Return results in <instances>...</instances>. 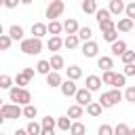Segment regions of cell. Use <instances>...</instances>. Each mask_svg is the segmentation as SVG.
Returning a JSON list of instances; mask_svg holds the SVG:
<instances>
[{
	"mask_svg": "<svg viewBox=\"0 0 135 135\" xmlns=\"http://www.w3.org/2000/svg\"><path fill=\"white\" fill-rule=\"evenodd\" d=\"M19 51L25 55H40L42 53V38L32 36V38H23L19 44Z\"/></svg>",
	"mask_w": 135,
	"mask_h": 135,
	"instance_id": "1",
	"label": "cell"
},
{
	"mask_svg": "<svg viewBox=\"0 0 135 135\" xmlns=\"http://www.w3.org/2000/svg\"><path fill=\"white\" fill-rule=\"evenodd\" d=\"M19 116H23V108H21V103H2L0 105V122H4V120H13V118H19Z\"/></svg>",
	"mask_w": 135,
	"mask_h": 135,
	"instance_id": "2",
	"label": "cell"
},
{
	"mask_svg": "<svg viewBox=\"0 0 135 135\" xmlns=\"http://www.w3.org/2000/svg\"><path fill=\"white\" fill-rule=\"evenodd\" d=\"M8 97H11V101H15V103H21V105H25V103H32V93L25 89V86H11L8 89Z\"/></svg>",
	"mask_w": 135,
	"mask_h": 135,
	"instance_id": "3",
	"label": "cell"
},
{
	"mask_svg": "<svg viewBox=\"0 0 135 135\" xmlns=\"http://www.w3.org/2000/svg\"><path fill=\"white\" fill-rule=\"evenodd\" d=\"M124 99V93H120V89H112V91H105V93H101V97H99V103L103 105V110L105 108H112V105H116L118 101H122Z\"/></svg>",
	"mask_w": 135,
	"mask_h": 135,
	"instance_id": "4",
	"label": "cell"
},
{
	"mask_svg": "<svg viewBox=\"0 0 135 135\" xmlns=\"http://www.w3.org/2000/svg\"><path fill=\"white\" fill-rule=\"evenodd\" d=\"M63 11H65L63 0H51V2H49V6H46V11H44V15H46V19L51 21V19L61 17V15H63Z\"/></svg>",
	"mask_w": 135,
	"mask_h": 135,
	"instance_id": "5",
	"label": "cell"
},
{
	"mask_svg": "<svg viewBox=\"0 0 135 135\" xmlns=\"http://www.w3.org/2000/svg\"><path fill=\"white\" fill-rule=\"evenodd\" d=\"M84 57H89V59H93V57H97V53H99V44L95 42V40H86V42H82V51H80Z\"/></svg>",
	"mask_w": 135,
	"mask_h": 135,
	"instance_id": "6",
	"label": "cell"
},
{
	"mask_svg": "<svg viewBox=\"0 0 135 135\" xmlns=\"http://www.w3.org/2000/svg\"><path fill=\"white\" fill-rule=\"evenodd\" d=\"M91 93H93V91H91V89H86V86H84V89H78V91H76V95H74L76 103H80V105H84V108H86V105L93 101Z\"/></svg>",
	"mask_w": 135,
	"mask_h": 135,
	"instance_id": "7",
	"label": "cell"
},
{
	"mask_svg": "<svg viewBox=\"0 0 135 135\" xmlns=\"http://www.w3.org/2000/svg\"><path fill=\"white\" fill-rule=\"evenodd\" d=\"M59 89H61V95H63V97H74V95H76V91H78V86H76V80H72V78L63 80Z\"/></svg>",
	"mask_w": 135,
	"mask_h": 135,
	"instance_id": "8",
	"label": "cell"
},
{
	"mask_svg": "<svg viewBox=\"0 0 135 135\" xmlns=\"http://www.w3.org/2000/svg\"><path fill=\"white\" fill-rule=\"evenodd\" d=\"M101 84H103V80L99 76H95V74H89L84 78V86L91 89V91H101Z\"/></svg>",
	"mask_w": 135,
	"mask_h": 135,
	"instance_id": "9",
	"label": "cell"
},
{
	"mask_svg": "<svg viewBox=\"0 0 135 135\" xmlns=\"http://www.w3.org/2000/svg\"><path fill=\"white\" fill-rule=\"evenodd\" d=\"M40 122H42V135H53V131L57 129V118L44 116Z\"/></svg>",
	"mask_w": 135,
	"mask_h": 135,
	"instance_id": "10",
	"label": "cell"
},
{
	"mask_svg": "<svg viewBox=\"0 0 135 135\" xmlns=\"http://www.w3.org/2000/svg\"><path fill=\"white\" fill-rule=\"evenodd\" d=\"M61 82H63V78H61V74H59L57 70H51V72L46 74V84H49L51 89H57V86H61Z\"/></svg>",
	"mask_w": 135,
	"mask_h": 135,
	"instance_id": "11",
	"label": "cell"
},
{
	"mask_svg": "<svg viewBox=\"0 0 135 135\" xmlns=\"http://www.w3.org/2000/svg\"><path fill=\"white\" fill-rule=\"evenodd\" d=\"M110 13L114 15V17H120L122 13H124V8H127V4L122 2V0H110Z\"/></svg>",
	"mask_w": 135,
	"mask_h": 135,
	"instance_id": "12",
	"label": "cell"
},
{
	"mask_svg": "<svg viewBox=\"0 0 135 135\" xmlns=\"http://www.w3.org/2000/svg\"><path fill=\"white\" fill-rule=\"evenodd\" d=\"M133 25H135V21H133L131 17H122V19L116 21V30H118V32H131Z\"/></svg>",
	"mask_w": 135,
	"mask_h": 135,
	"instance_id": "13",
	"label": "cell"
},
{
	"mask_svg": "<svg viewBox=\"0 0 135 135\" xmlns=\"http://www.w3.org/2000/svg\"><path fill=\"white\" fill-rule=\"evenodd\" d=\"M32 34H34V36H38V38L46 36V34H49V23H40V21L32 23Z\"/></svg>",
	"mask_w": 135,
	"mask_h": 135,
	"instance_id": "14",
	"label": "cell"
},
{
	"mask_svg": "<svg viewBox=\"0 0 135 135\" xmlns=\"http://www.w3.org/2000/svg\"><path fill=\"white\" fill-rule=\"evenodd\" d=\"M78 30H80V25H78V21L76 19H65L63 21V32H68V34H78Z\"/></svg>",
	"mask_w": 135,
	"mask_h": 135,
	"instance_id": "15",
	"label": "cell"
},
{
	"mask_svg": "<svg viewBox=\"0 0 135 135\" xmlns=\"http://www.w3.org/2000/svg\"><path fill=\"white\" fill-rule=\"evenodd\" d=\"M78 44H80V36L78 34H68L63 38V46H68V49H78Z\"/></svg>",
	"mask_w": 135,
	"mask_h": 135,
	"instance_id": "16",
	"label": "cell"
},
{
	"mask_svg": "<svg viewBox=\"0 0 135 135\" xmlns=\"http://www.w3.org/2000/svg\"><path fill=\"white\" fill-rule=\"evenodd\" d=\"M61 46H63V38H61L59 34H57V36H51L49 42H46V49H49V51H59Z\"/></svg>",
	"mask_w": 135,
	"mask_h": 135,
	"instance_id": "17",
	"label": "cell"
},
{
	"mask_svg": "<svg viewBox=\"0 0 135 135\" xmlns=\"http://www.w3.org/2000/svg\"><path fill=\"white\" fill-rule=\"evenodd\" d=\"M110 51H112V55H122L124 51H127V42L124 40H114L112 44H110Z\"/></svg>",
	"mask_w": 135,
	"mask_h": 135,
	"instance_id": "18",
	"label": "cell"
},
{
	"mask_svg": "<svg viewBox=\"0 0 135 135\" xmlns=\"http://www.w3.org/2000/svg\"><path fill=\"white\" fill-rule=\"evenodd\" d=\"M49 61H51V68H53V70H57V72H61V70L65 68V61H63V57H61L59 53H55Z\"/></svg>",
	"mask_w": 135,
	"mask_h": 135,
	"instance_id": "19",
	"label": "cell"
},
{
	"mask_svg": "<svg viewBox=\"0 0 135 135\" xmlns=\"http://www.w3.org/2000/svg\"><path fill=\"white\" fill-rule=\"evenodd\" d=\"M57 129L63 131V133H68V131L72 129V118H70V116H59V118H57Z\"/></svg>",
	"mask_w": 135,
	"mask_h": 135,
	"instance_id": "20",
	"label": "cell"
},
{
	"mask_svg": "<svg viewBox=\"0 0 135 135\" xmlns=\"http://www.w3.org/2000/svg\"><path fill=\"white\" fill-rule=\"evenodd\" d=\"M80 8H82L86 15H95V13H97V0H82Z\"/></svg>",
	"mask_w": 135,
	"mask_h": 135,
	"instance_id": "21",
	"label": "cell"
},
{
	"mask_svg": "<svg viewBox=\"0 0 135 135\" xmlns=\"http://www.w3.org/2000/svg\"><path fill=\"white\" fill-rule=\"evenodd\" d=\"M97 68H101V70H112V68H114V59L108 57V55H101V57L97 59Z\"/></svg>",
	"mask_w": 135,
	"mask_h": 135,
	"instance_id": "22",
	"label": "cell"
},
{
	"mask_svg": "<svg viewBox=\"0 0 135 135\" xmlns=\"http://www.w3.org/2000/svg\"><path fill=\"white\" fill-rule=\"evenodd\" d=\"M101 110H103V105H101L99 101H91V103L86 105V114H89V116H93V118H95V116H99V114H101Z\"/></svg>",
	"mask_w": 135,
	"mask_h": 135,
	"instance_id": "23",
	"label": "cell"
},
{
	"mask_svg": "<svg viewBox=\"0 0 135 135\" xmlns=\"http://www.w3.org/2000/svg\"><path fill=\"white\" fill-rule=\"evenodd\" d=\"M82 108H84V105H80V103L70 105V108H68V116H70V118H82V114H84Z\"/></svg>",
	"mask_w": 135,
	"mask_h": 135,
	"instance_id": "24",
	"label": "cell"
},
{
	"mask_svg": "<svg viewBox=\"0 0 135 135\" xmlns=\"http://www.w3.org/2000/svg\"><path fill=\"white\" fill-rule=\"evenodd\" d=\"M25 129H27V133H30V135H42V122H36L34 118L27 122V127H25Z\"/></svg>",
	"mask_w": 135,
	"mask_h": 135,
	"instance_id": "25",
	"label": "cell"
},
{
	"mask_svg": "<svg viewBox=\"0 0 135 135\" xmlns=\"http://www.w3.org/2000/svg\"><path fill=\"white\" fill-rule=\"evenodd\" d=\"M63 32V23H59L57 19H51L49 21V34L51 36H57V34H61Z\"/></svg>",
	"mask_w": 135,
	"mask_h": 135,
	"instance_id": "26",
	"label": "cell"
},
{
	"mask_svg": "<svg viewBox=\"0 0 135 135\" xmlns=\"http://www.w3.org/2000/svg\"><path fill=\"white\" fill-rule=\"evenodd\" d=\"M51 70H53V68H51V61H49V59H40V61L36 63V72H38V74H44V76H46Z\"/></svg>",
	"mask_w": 135,
	"mask_h": 135,
	"instance_id": "27",
	"label": "cell"
},
{
	"mask_svg": "<svg viewBox=\"0 0 135 135\" xmlns=\"http://www.w3.org/2000/svg\"><path fill=\"white\" fill-rule=\"evenodd\" d=\"M65 72H68V78H72V80H78V78L82 76L80 65H68V68H65Z\"/></svg>",
	"mask_w": 135,
	"mask_h": 135,
	"instance_id": "28",
	"label": "cell"
},
{
	"mask_svg": "<svg viewBox=\"0 0 135 135\" xmlns=\"http://www.w3.org/2000/svg\"><path fill=\"white\" fill-rule=\"evenodd\" d=\"M8 34L13 40H23V27L21 25H11L8 27Z\"/></svg>",
	"mask_w": 135,
	"mask_h": 135,
	"instance_id": "29",
	"label": "cell"
},
{
	"mask_svg": "<svg viewBox=\"0 0 135 135\" xmlns=\"http://www.w3.org/2000/svg\"><path fill=\"white\" fill-rule=\"evenodd\" d=\"M23 116H25V118H30V120H32V118H36V116H38V108H36V105H32V103H25V105H23Z\"/></svg>",
	"mask_w": 135,
	"mask_h": 135,
	"instance_id": "30",
	"label": "cell"
},
{
	"mask_svg": "<svg viewBox=\"0 0 135 135\" xmlns=\"http://www.w3.org/2000/svg\"><path fill=\"white\" fill-rule=\"evenodd\" d=\"M114 27H116V21H114L112 17L99 21V30H101V32H110V30H114Z\"/></svg>",
	"mask_w": 135,
	"mask_h": 135,
	"instance_id": "31",
	"label": "cell"
},
{
	"mask_svg": "<svg viewBox=\"0 0 135 135\" xmlns=\"http://www.w3.org/2000/svg\"><path fill=\"white\" fill-rule=\"evenodd\" d=\"M11 44H13L11 34H0V49H2V51H8V49H11Z\"/></svg>",
	"mask_w": 135,
	"mask_h": 135,
	"instance_id": "32",
	"label": "cell"
},
{
	"mask_svg": "<svg viewBox=\"0 0 135 135\" xmlns=\"http://www.w3.org/2000/svg\"><path fill=\"white\" fill-rule=\"evenodd\" d=\"M78 36H80V40H82V42H86V40H91L93 32H91V27H89V25H82V27L78 30Z\"/></svg>",
	"mask_w": 135,
	"mask_h": 135,
	"instance_id": "33",
	"label": "cell"
},
{
	"mask_svg": "<svg viewBox=\"0 0 135 135\" xmlns=\"http://www.w3.org/2000/svg\"><path fill=\"white\" fill-rule=\"evenodd\" d=\"M101 36H103V40H105V42H110V44H112L114 40H118V30L114 27V30H110V32H101Z\"/></svg>",
	"mask_w": 135,
	"mask_h": 135,
	"instance_id": "34",
	"label": "cell"
},
{
	"mask_svg": "<svg viewBox=\"0 0 135 135\" xmlns=\"http://www.w3.org/2000/svg\"><path fill=\"white\" fill-rule=\"evenodd\" d=\"M11 86H13V78H11L8 74H2V76H0V89L8 91Z\"/></svg>",
	"mask_w": 135,
	"mask_h": 135,
	"instance_id": "35",
	"label": "cell"
},
{
	"mask_svg": "<svg viewBox=\"0 0 135 135\" xmlns=\"http://www.w3.org/2000/svg\"><path fill=\"white\" fill-rule=\"evenodd\" d=\"M127 84V74L122 72V74H116L114 76V82H112V86H116V89H120V86H124Z\"/></svg>",
	"mask_w": 135,
	"mask_h": 135,
	"instance_id": "36",
	"label": "cell"
},
{
	"mask_svg": "<svg viewBox=\"0 0 135 135\" xmlns=\"http://www.w3.org/2000/svg\"><path fill=\"white\" fill-rule=\"evenodd\" d=\"M70 133H72V135H82V133H86V127H84L82 122H72Z\"/></svg>",
	"mask_w": 135,
	"mask_h": 135,
	"instance_id": "37",
	"label": "cell"
},
{
	"mask_svg": "<svg viewBox=\"0 0 135 135\" xmlns=\"http://www.w3.org/2000/svg\"><path fill=\"white\" fill-rule=\"evenodd\" d=\"M108 17H112L110 8H97V13H95V19H97V23H99V21H103V19H108Z\"/></svg>",
	"mask_w": 135,
	"mask_h": 135,
	"instance_id": "38",
	"label": "cell"
},
{
	"mask_svg": "<svg viewBox=\"0 0 135 135\" xmlns=\"http://www.w3.org/2000/svg\"><path fill=\"white\" fill-rule=\"evenodd\" d=\"M114 76H116V72H112V70H103V74H101L103 84H112V82H114Z\"/></svg>",
	"mask_w": 135,
	"mask_h": 135,
	"instance_id": "39",
	"label": "cell"
},
{
	"mask_svg": "<svg viewBox=\"0 0 135 135\" xmlns=\"http://www.w3.org/2000/svg\"><path fill=\"white\" fill-rule=\"evenodd\" d=\"M131 131H133V129L127 127V124H122V122L114 127V133H116V135H131Z\"/></svg>",
	"mask_w": 135,
	"mask_h": 135,
	"instance_id": "40",
	"label": "cell"
},
{
	"mask_svg": "<svg viewBox=\"0 0 135 135\" xmlns=\"http://www.w3.org/2000/svg\"><path fill=\"white\" fill-rule=\"evenodd\" d=\"M120 59H122V63H133V61H135V51H129V49H127V51L120 55Z\"/></svg>",
	"mask_w": 135,
	"mask_h": 135,
	"instance_id": "41",
	"label": "cell"
},
{
	"mask_svg": "<svg viewBox=\"0 0 135 135\" xmlns=\"http://www.w3.org/2000/svg\"><path fill=\"white\" fill-rule=\"evenodd\" d=\"M124 101L135 103V86H127L124 89Z\"/></svg>",
	"mask_w": 135,
	"mask_h": 135,
	"instance_id": "42",
	"label": "cell"
},
{
	"mask_svg": "<svg viewBox=\"0 0 135 135\" xmlns=\"http://www.w3.org/2000/svg\"><path fill=\"white\" fill-rule=\"evenodd\" d=\"M124 15H127V17H131V19L135 21V0L127 4V8H124Z\"/></svg>",
	"mask_w": 135,
	"mask_h": 135,
	"instance_id": "43",
	"label": "cell"
},
{
	"mask_svg": "<svg viewBox=\"0 0 135 135\" xmlns=\"http://www.w3.org/2000/svg\"><path fill=\"white\" fill-rule=\"evenodd\" d=\"M15 82H17L19 86H25V84L30 82V78H27V76H25V74L21 72V74H17V78H15Z\"/></svg>",
	"mask_w": 135,
	"mask_h": 135,
	"instance_id": "44",
	"label": "cell"
},
{
	"mask_svg": "<svg viewBox=\"0 0 135 135\" xmlns=\"http://www.w3.org/2000/svg\"><path fill=\"white\" fill-rule=\"evenodd\" d=\"M97 133H99V135H112V133H114V129H112L110 124H101V127L97 129Z\"/></svg>",
	"mask_w": 135,
	"mask_h": 135,
	"instance_id": "45",
	"label": "cell"
},
{
	"mask_svg": "<svg viewBox=\"0 0 135 135\" xmlns=\"http://www.w3.org/2000/svg\"><path fill=\"white\" fill-rule=\"evenodd\" d=\"M127 76H135V61L133 63H124V70H122Z\"/></svg>",
	"mask_w": 135,
	"mask_h": 135,
	"instance_id": "46",
	"label": "cell"
},
{
	"mask_svg": "<svg viewBox=\"0 0 135 135\" xmlns=\"http://www.w3.org/2000/svg\"><path fill=\"white\" fill-rule=\"evenodd\" d=\"M0 4L6 6V8H15L17 4H21V0H0Z\"/></svg>",
	"mask_w": 135,
	"mask_h": 135,
	"instance_id": "47",
	"label": "cell"
},
{
	"mask_svg": "<svg viewBox=\"0 0 135 135\" xmlns=\"http://www.w3.org/2000/svg\"><path fill=\"white\" fill-rule=\"evenodd\" d=\"M34 72H36L34 68H23V74H25L27 78H34Z\"/></svg>",
	"mask_w": 135,
	"mask_h": 135,
	"instance_id": "48",
	"label": "cell"
},
{
	"mask_svg": "<svg viewBox=\"0 0 135 135\" xmlns=\"http://www.w3.org/2000/svg\"><path fill=\"white\" fill-rule=\"evenodd\" d=\"M34 0H21V4H32Z\"/></svg>",
	"mask_w": 135,
	"mask_h": 135,
	"instance_id": "49",
	"label": "cell"
}]
</instances>
